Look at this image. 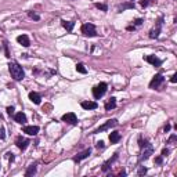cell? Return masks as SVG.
Instances as JSON below:
<instances>
[{
  "instance_id": "obj_1",
  "label": "cell",
  "mask_w": 177,
  "mask_h": 177,
  "mask_svg": "<svg viewBox=\"0 0 177 177\" xmlns=\"http://www.w3.org/2000/svg\"><path fill=\"white\" fill-rule=\"evenodd\" d=\"M8 71H10L11 78L14 80H22L24 78H25V73H24L22 67H21L18 62H15V61H13V62L8 64Z\"/></svg>"
},
{
  "instance_id": "obj_2",
  "label": "cell",
  "mask_w": 177,
  "mask_h": 177,
  "mask_svg": "<svg viewBox=\"0 0 177 177\" xmlns=\"http://www.w3.org/2000/svg\"><path fill=\"white\" fill-rule=\"evenodd\" d=\"M140 148L143 150V152H141V155H140V158H138L140 162L147 161L151 155H152V152H154V148H152V145L148 143L147 140H144V141H143V140L140 138Z\"/></svg>"
},
{
  "instance_id": "obj_3",
  "label": "cell",
  "mask_w": 177,
  "mask_h": 177,
  "mask_svg": "<svg viewBox=\"0 0 177 177\" xmlns=\"http://www.w3.org/2000/svg\"><path fill=\"white\" fill-rule=\"evenodd\" d=\"M105 91H107V83H100L93 89V96H94L96 100H98V98H101L105 94Z\"/></svg>"
},
{
  "instance_id": "obj_4",
  "label": "cell",
  "mask_w": 177,
  "mask_h": 177,
  "mask_svg": "<svg viewBox=\"0 0 177 177\" xmlns=\"http://www.w3.org/2000/svg\"><path fill=\"white\" fill-rule=\"evenodd\" d=\"M82 33L86 35V36H89V38H93V36H96L97 35V32H96V27L93 25V24H84V25H82Z\"/></svg>"
},
{
  "instance_id": "obj_5",
  "label": "cell",
  "mask_w": 177,
  "mask_h": 177,
  "mask_svg": "<svg viewBox=\"0 0 177 177\" xmlns=\"http://www.w3.org/2000/svg\"><path fill=\"white\" fill-rule=\"evenodd\" d=\"M115 126H118V121H116V119H109V121H107L105 123L102 124V126H100L98 129H96L94 132H93V134H97V133L104 132V130H108V129L115 127Z\"/></svg>"
},
{
  "instance_id": "obj_6",
  "label": "cell",
  "mask_w": 177,
  "mask_h": 177,
  "mask_svg": "<svg viewBox=\"0 0 177 177\" xmlns=\"http://www.w3.org/2000/svg\"><path fill=\"white\" fill-rule=\"evenodd\" d=\"M163 80H165V78H163L161 73H158V75H155L154 78H152V80L150 82V87L151 89H156V87H159L162 84Z\"/></svg>"
},
{
  "instance_id": "obj_7",
  "label": "cell",
  "mask_w": 177,
  "mask_h": 177,
  "mask_svg": "<svg viewBox=\"0 0 177 177\" xmlns=\"http://www.w3.org/2000/svg\"><path fill=\"white\" fill-rule=\"evenodd\" d=\"M62 121L67 122V123H69V124H76L78 123V118H76V115L73 112H68V113H65L64 116H62Z\"/></svg>"
},
{
  "instance_id": "obj_8",
  "label": "cell",
  "mask_w": 177,
  "mask_h": 177,
  "mask_svg": "<svg viewBox=\"0 0 177 177\" xmlns=\"http://www.w3.org/2000/svg\"><path fill=\"white\" fill-rule=\"evenodd\" d=\"M162 24H163V18H159L156 28H155V29H152L150 32V38L151 39H156L159 36V33H161V28H162Z\"/></svg>"
},
{
  "instance_id": "obj_9",
  "label": "cell",
  "mask_w": 177,
  "mask_h": 177,
  "mask_svg": "<svg viewBox=\"0 0 177 177\" xmlns=\"http://www.w3.org/2000/svg\"><path fill=\"white\" fill-rule=\"evenodd\" d=\"M145 61H147V62H150V64H152L154 67H161V64H162V60H159L158 57H155V56L145 57Z\"/></svg>"
},
{
  "instance_id": "obj_10",
  "label": "cell",
  "mask_w": 177,
  "mask_h": 177,
  "mask_svg": "<svg viewBox=\"0 0 177 177\" xmlns=\"http://www.w3.org/2000/svg\"><path fill=\"white\" fill-rule=\"evenodd\" d=\"M90 154H91V150L89 148V150H86V151H83V152H80L79 155H76L75 158H73V161H75V162H80L82 159L89 158V156H90Z\"/></svg>"
},
{
  "instance_id": "obj_11",
  "label": "cell",
  "mask_w": 177,
  "mask_h": 177,
  "mask_svg": "<svg viewBox=\"0 0 177 177\" xmlns=\"http://www.w3.org/2000/svg\"><path fill=\"white\" fill-rule=\"evenodd\" d=\"M24 133H27L29 136H36L39 133V127L38 126H25L24 127Z\"/></svg>"
},
{
  "instance_id": "obj_12",
  "label": "cell",
  "mask_w": 177,
  "mask_h": 177,
  "mask_svg": "<svg viewBox=\"0 0 177 177\" xmlns=\"http://www.w3.org/2000/svg\"><path fill=\"white\" fill-rule=\"evenodd\" d=\"M15 144H17V147L19 148V150H27L28 148V145H29V141L28 140H25V138H17V141H15Z\"/></svg>"
},
{
  "instance_id": "obj_13",
  "label": "cell",
  "mask_w": 177,
  "mask_h": 177,
  "mask_svg": "<svg viewBox=\"0 0 177 177\" xmlns=\"http://www.w3.org/2000/svg\"><path fill=\"white\" fill-rule=\"evenodd\" d=\"M17 41H18L19 44H22L24 47H29V44H30L29 38H28L27 35H21V36H18V38H17Z\"/></svg>"
},
{
  "instance_id": "obj_14",
  "label": "cell",
  "mask_w": 177,
  "mask_h": 177,
  "mask_svg": "<svg viewBox=\"0 0 177 177\" xmlns=\"http://www.w3.org/2000/svg\"><path fill=\"white\" fill-rule=\"evenodd\" d=\"M29 100L32 102H35V104H40L41 102V97H40V94H38V93H36V91H30L29 93Z\"/></svg>"
},
{
  "instance_id": "obj_15",
  "label": "cell",
  "mask_w": 177,
  "mask_h": 177,
  "mask_svg": "<svg viewBox=\"0 0 177 177\" xmlns=\"http://www.w3.org/2000/svg\"><path fill=\"white\" fill-rule=\"evenodd\" d=\"M14 119H15V122H18V123H21V124L27 123V115H25L24 112L15 113V115H14Z\"/></svg>"
},
{
  "instance_id": "obj_16",
  "label": "cell",
  "mask_w": 177,
  "mask_h": 177,
  "mask_svg": "<svg viewBox=\"0 0 177 177\" xmlns=\"http://www.w3.org/2000/svg\"><path fill=\"white\" fill-rule=\"evenodd\" d=\"M116 159H118V154H115V155L112 156V158L108 159V161H107V162L104 163V165H102V172H107V170H108L109 167H111V165H112V163L115 162Z\"/></svg>"
},
{
  "instance_id": "obj_17",
  "label": "cell",
  "mask_w": 177,
  "mask_h": 177,
  "mask_svg": "<svg viewBox=\"0 0 177 177\" xmlns=\"http://www.w3.org/2000/svg\"><path fill=\"white\" fill-rule=\"evenodd\" d=\"M82 108H84V109H96L97 108V102H94V101H83L82 104Z\"/></svg>"
},
{
  "instance_id": "obj_18",
  "label": "cell",
  "mask_w": 177,
  "mask_h": 177,
  "mask_svg": "<svg viewBox=\"0 0 177 177\" xmlns=\"http://www.w3.org/2000/svg\"><path fill=\"white\" fill-rule=\"evenodd\" d=\"M115 107H116V98L111 97L108 101L105 102V109H107V111H111V109H113Z\"/></svg>"
},
{
  "instance_id": "obj_19",
  "label": "cell",
  "mask_w": 177,
  "mask_h": 177,
  "mask_svg": "<svg viewBox=\"0 0 177 177\" xmlns=\"http://www.w3.org/2000/svg\"><path fill=\"white\" fill-rule=\"evenodd\" d=\"M121 140V134L118 132H112V133H109V141L112 144H116L118 141Z\"/></svg>"
},
{
  "instance_id": "obj_20",
  "label": "cell",
  "mask_w": 177,
  "mask_h": 177,
  "mask_svg": "<svg viewBox=\"0 0 177 177\" xmlns=\"http://www.w3.org/2000/svg\"><path fill=\"white\" fill-rule=\"evenodd\" d=\"M62 27L68 30V32H71L73 29V27H75V22H72V21H62Z\"/></svg>"
},
{
  "instance_id": "obj_21",
  "label": "cell",
  "mask_w": 177,
  "mask_h": 177,
  "mask_svg": "<svg viewBox=\"0 0 177 177\" xmlns=\"http://www.w3.org/2000/svg\"><path fill=\"white\" fill-rule=\"evenodd\" d=\"M35 173H36V163H33V165H30L29 167H28V170L25 172V176L29 177V176H32V174H35Z\"/></svg>"
},
{
  "instance_id": "obj_22",
  "label": "cell",
  "mask_w": 177,
  "mask_h": 177,
  "mask_svg": "<svg viewBox=\"0 0 177 177\" xmlns=\"http://www.w3.org/2000/svg\"><path fill=\"white\" fill-rule=\"evenodd\" d=\"M76 71H78V72H80V73H86V68H84V65H83V64H78V65H76Z\"/></svg>"
},
{
  "instance_id": "obj_23",
  "label": "cell",
  "mask_w": 177,
  "mask_h": 177,
  "mask_svg": "<svg viewBox=\"0 0 177 177\" xmlns=\"http://www.w3.org/2000/svg\"><path fill=\"white\" fill-rule=\"evenodd\" d=\"M124 8H134V4H133V3H126V4H123V6H121V7H119V10H122V11H123Z\"/></svg>"
},
{
  "instance_id": "obj_24",
  "label": "cell",
  "mask_w": 177,
  "mask_h": 177,
  "mask_svg": "<svg viewBox=\"0 0 177 177\" xmlns=\"http://www.w3.org/2000/svg\"><path fill=\"white\" fill-rule=\"evenodd\" d=\"M28 15H29L30 18H33V19H36V21H39L40 19V17H39L36 13H33V11H28Z\"/></svg>"
},
{
  "instance_id": "obj_25",
  "label": "cell",
  "mask_w": 177,
  "mask_h": 177,
  "mask_svg": "<svg viewBox=\"0 0 177 177\" xmlns=\"http://www.w3.org/2000/svg\"><path fill=\"white\" fill-rule=\"evenodd\" d=\"M96 7L100 8V10H102V11H107L108 10V7H107V4H100V3H96Z\"/></svg>"
},
{
  "instance_id": "obj_26",
  "label": "cell",
  "mask_w": 177,
  "mask_h": 177,
  "mask_svg": "<svg viewBox=\"0 0 177 177\" xmlns=\"http://www.w3.org/2000/svg\"><path fill=\"white\" fill-rule=\"evenodd\" d=\"M147 173V167H144V166H141L138 169V176H143V174Z\"/></svg>"
},
{
  "instance_id": "obj_27",
  "label": "cell",
  "mask_w": 177,
  "mask_h": 177,
  "mask_svg": "<svg viewBox=\"0 0 177 177\" xmlns=\"http://www.w3.org/2000/svg\"><path fill=\"white\" fill-rule=\"evenodd\" d=\"M4 137H6V134H4V129H3V127H0V138L3 140Z\"/></svg>"
},
{
  "instance_id": "obj_28",
  "label": "cell",
  "mask_w": 177,
  "mask_h": 177,
  "mask_svg": "<svg viewBox=\"0 0 177 177\" xmlns=\"http://www.w3.org/2000/svg\"><path fill=\"white\" fill-rule=\"evenodd\" d=\"M7 112H8V115H13V113H14V107H8Z\"/></svg>"
},
{
  "instance_id": "obj_29",
  "label": "cell",
  "mask_w": 177,
  "mask_h": 177,
  "mask_svg": "<svg viewBox=\"0 0 177 177\" xmlns=\"http://www.w3.org/2000/svg\"><path fill=\"white\" fill-rule=\"evenodd\" d=\"M170 82H172V83H176V82H177V73H174V75L172 76V79H170Z\"/></svg>"
},
{
  "instance_id": "obj_30",
  "label": "cell",
  "mask_w": 177,
  "mask_h": 177,
  "mask_svg": "<svg viewBox=\"0 0 177 177\" xmlns=\"http://www.w3.org/2000/svg\"><path fill=\"white\" fill-rule=\"evenodd\" d=\"M167 154H169V150H167V148H165V150L162 151V156L165 158V156H167Z\"/></svg>"
},
{
  "instance_id": "obj_31",
  "label": "cell",
  "mask_w": 177,
  "mask_h": 177,
  "mask_svg": "<svg viewBox=\"0 0 177 177\" xmlns=\"http://www.w3.org/2000/svg\"><path fill=\"white\" fill-rule=\"evenodd\" d=\"M162 158H163L162 155H161V156H158V158L155 159V162H156V163H162Z\"/></svg>"
},
{
  "instance_id": "obj_32",
  "label": "cell",
  "mask_w": 177,
  "mask_h": 177,
  "mask_svg": "<svg viewBox=\"0 0 177 177\" xmlns=\"http://www.w3.org/2000/svg\"><path fill=\"white\" fill-rule=\"evenodd\" d=\"M97 148H104V143H102V141H98V143H97Z\"/></svg>"
},
{
  "instance_id": "obj_33",
  "label": "cell",
  "mask_w": 177,
  "mask_h": 177,
  "mask_svg": "<svg viewBox=\"0 0 177 177\" xmlns=\"http://www.w3.org/2000/svg\"><path fill=\"white\" fill-rule=\"evenodd\" d=\"M141 6H143V7H147V6H148V0H143V1H141Z\"/></svg>"
},
{
  "instance_id": "obj_34",
  "label": "cell",
  "mask_w": 177,
  "mask_h": 177,
  "mask_svg": "<svg viewBox=\"0 0 177 177\" xmlns=\"http://www.w3.org/2000/svg\"><path fill=\"white\" fill-rule=\"evenodd\" d=\"M177 138V137H176V134H173V136H172V137H170V138H169V143H172V141H174V140H176Z\"/></svg>"
},
{
  "instance_id": "obj_35",
  "label": "cell",
  "mask_w": 177,
  "mask_h": 177,
  "mask_svg": "<svg viewBox=\"0 0 177 177\" xmlns=\"http://www.w3.org/2000/svg\"><path fill=\"white\" fill-rule=\"evenodd\" d=\"M141 22H143V19H136V25H137V27H138V25H141Z\"/></svg>"
},
{
  "instance_id": "obj_36",
  "label": "cell",
  "mask_w": 177,
  "mask_h": 177,
  "mask_svg": "<svg viewBox=\"0 0 177 177\" xmlns=\"http://www.w3.org/2000/svg\"><path fill=\"white\" fill-rule=\"evenodd\" d=\"M170 130V124H166L165 126V132H169Z\"/></svg>"
},
{
  "instance_id": "obj_37",
  "label": "cell",
  "mask_w": 177,
  "mask_h": 177,
  "mask_svg": "<svg viewBox=\"0 0 177 177\" xmlns=\"http://www.w3.org/2000/svg\"><path fill=\"white\" fill-rule=\"evenodd\" d=\"M129 1H133V0H129Z\"/></svg>"
}]
</instances>
